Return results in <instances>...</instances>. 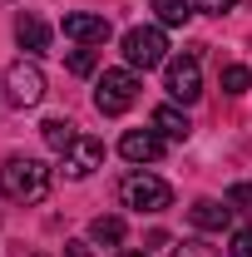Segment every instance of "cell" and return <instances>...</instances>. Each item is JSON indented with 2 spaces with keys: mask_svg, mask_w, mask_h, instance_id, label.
<instances>
[{
  "mask_svg": "<svg viewBox=\"0 0 252 257\" xmlns=\"http://www.w3.org/2000/svg\"><path fill=\"white\" fill-rule=\"evenodd\" d=\"M154 128L163 134V139H173V144H183V139L193 134L188 114H183V109H173V104H158V109H154Z\"/></svg>",
  "mask_w": 252,
  "mask_h": 257,
  "instance_id": "7c38bea8",
  "label": "cell"
},
{
  "mask_svg": "<svg viewBox=\"0 0 252 257\" xmlns=\"http://www.w3.org/2000/svg\"><path fill=\"white\" fill-rule=\"evenodd\" d=\"M247 89H252L247 64H222V94H247Z\"/></svg>",
  "mask_w": 252,
  "mask_h": 257,
  "instance_id": "2e32d148",
  "label": "cell"
},
{
  "mask_svg": "<svg viewBox=\"0 0 252 257\" xmlns=\"http://www.w3.org/2000/svg\"><path fill=\"white\" fill-rule=\"evenodd\" d=\"M64 257H89V242H64Z\"/></svg>",
  "mask_w": 252,
  "mask_h": 257,
  "instance_id": "7402d4cb",
  "label": "cell"
},
{
  "mask_svg": "<svg viewBox=\"0 0 252 257\" xmlns=\"http://www.w3.org/2000/svg\"><path fill=\"white\" fill-rule=\"evenodd\" d=\"M188 218H193V227H203V232H222V227L232 223V208H222L218 198H198L188 208Z\"/></svg>",
  "mask_w": 252,
  "mask_h": 257,
  "instance_id": "8fae6325",
  "label": "cell"
},
{
  "mask_svg": "<svg viewBox=\"0 0 252 257\" xmlns=\"http://www.w3.org/2000/svg\"><path fill=\"white\" fill-rule=\"evenodd\" d=\"M40 139H45V144H50L55 154H64V149H69V144L79 139V128L69 124V119H45V124H40Z\"/></svg>",
  "mask_w": 252,
  "mask_h": 257,
  "instance_id": "4fadbf2b",
  "label": "cell"
},
{
  "mask_svg": "<svg viewBox=\"0 0 252 257\" xmlns=\"http://www.w3.org/2000/svg\"><path fill=\"white\" fill-rule=\"evenodd\" d=\"M227 257H252V227H237L232 242H227Z\"/></svg>",
  "mask_w": 252,
  "mask_h": 257,
  "instance_id": "ac0fdd59",
  "label": "cell"
},
{
  "mask_svg": "<svg viewBox=\"0 0 252 257\" xmlns=\"http://www.w3.org/2000/svg\"><path fill=\"white\" fill-rule=\"evenodd\" d=\"M60 159H64V178H89L99 163H104V144H99V139H89V134H79V139L64 149Z\"/></svg>",
  "mask_w": 252,
  "mask_h": 257,
  "instance_id": "52a82bcc",
  "label": "cell"
},
{
  "mask_svg": "<svg viewBox=\"0 0 252 257\" xmlns=\"http://www.w3.org/2000/svg\"><path fill=\"white\" fill-rule=\"evenodd\" d=\"M139 104V74L134 69H104V79H99L94 89V109L104 119H119Z\"/></svg>",
  "mask_w": 252,
  "mask_h": 257,
  "instance_id": "3957f363",
  "label": "cell"
},
{
  "mask_svg": "<svg viewBox=\"0 0 252 257\" xmlns=\"http://www.w3.org/2000/svg\"><path fill=\"white\" fill-rule=\"evenodd\" d=\"M5 99H10L15 109H35V104L45 99V74H40L35 60H15L5 69Z\"/></svg>",
  "mask_w": 252,
  "mask_h": 257,
  "instance_id": "5b68a950",
  "label": "cell"
},
{
  "mask_svg": "<svg viewBox=\"0 0 252 257\" xmlns=\"http://www.w3.org/2000/svg\"><path fill=\"white\" fill-rule=\"evenodd\" d=\"M64 35L74 45H104L109 40V20L104 15H89V10H69L64 15Z\"/></svg>",
  "mask_w": 252,
  "mask_h": 257,
  "instance_id": "9c48e42d",
  "label": "cell"
},
{
  "mask_svg": "<svg viewBox=\"0 0 252 257\" xmlns=\"http://www.w3.org/2000/svg\"><path fill=\"white\" fill-rule=\"evenodd\" d=\"M94 64H99V55L84 45V50H74V55H69V74H79V79H84V74H94Z\"/></svg>",
  "mask_w": 252,
  "mask_h": 257,
  "instance_id": "e0dca14e",
  "label": "cell"
},
{
  "mask_svg": "<svg viewBox=\"0 0 252 257\" xmlns=\"http://www.w3.org/2000/svg\"><path fill=\"white\" fill-rule=\"evenodd\" d=\"M173 257H222V252H218V247H208V242H178Z\"/></svg>",
  "mask_w": 252,
  "mask_h": 257,
  "instance_id": "ffe728a7",
  "label": "cell"
},
{
  "mask_svg": "<svg viewBox=\"0 0 252 257\" xmlns=\"http://www.w3.org/2000/svg\"><path fill=\"white\" fill-rule=\"evenodd\" d=\"M124 60L129 69H158V64H168V40L158 25H134L124 35Z\"/></svg>",
  "mask_w": 252,
  "mask_h": 257,
  "instance_id": "277c9868",
  "label": "cell"
},
{
  "mask_svg": "<svg viewBox=\"0 0 252 257\" xmlns=\"http://www.w3.org/2000/svg\"><path fill=\"white\" fill-rule=\"evenodd\" d=\"M89 242L119 247V242H124V218H114V213H109V218H94V223H89Z\"/></svg>",
  "mask_w": 252,
  "mask_h": 257,
  "instance_id": "5bb4252c",
  "label": "cell"
},
{
  "mask_svg": "<svg viewBox=\"0 0 252 257\" xmlns=\"http://www.w3.org/2000/svg\"><path fill=\"white\" fill-rule=\"evenodd\" d=\"M163 89L178 99V104H198V99H203V69H198V55H178V60L163 64Z\"/></svg>",
  "mask_w": 252,
  "mask_h": 257,
  "instance_id": "8992f818",
  "label": "cell"
},
{
  "mask_svg": "<svg viewBox=\"0 0 252 257\" xmlns=\"http://www.w3.org/2000/svg\"><path fill=\"white\" fill-rule=\"evenodd\" d=\"M119 154H124L129 163H158L163 134H158V128H129L124 139H119Z\"/></svg>",
  "mask_w": 252,
  "mask_h": 257,
  "instance_id": "ba28073f",
  "label": "cell"
},
{
  "mask_svg": "<svg viewBox=\"0 0 252 257\" xmlns=\"http://www.w3.org/2000/svg\"><path fill=\"white\" fill-rule=\"evenodd\" d=\"M227 203L242 208V213H252V183H232V188H227Z\"/></svg>",
  "mask_w": 252,
  "mask_h": 257,
  "instance_id": "d6986e66",
  "label": "cell"
},
{
  "mask_svg": "<svg viewBox=\"0 0 252 257\" xmlns=\"http://www.w3.org/2000/svg\"><path fill=\"white\" fill-rule=\"evenodd\" d=\"M158 25H188L193 20V0H154Z\"/></svg>",
  "mask_w": 252,
  "mask_h": 257,
  "instance_id": "9a60e30c",
  "label": "cell"
},
{
  "mask_svg": "<svg viewBox=\"0 0 252 257\" xmlns=\"http://www.w3.org/2000/svg\"><path fill=\"white\" fill-rule=\"evenodd\" d=\"M193 10H203V15H227V10H237V0H193Z\"/></svg>",
  "mask_w": 252,
  "mask_h": 257,
  "instance_id": "44dd1931",
  "label": "cell"
},
{
  "mask_svg": "<svg viewBox=\"0 0 252 257\" xmlns=\"http://www.w3.org/2000/svg\"><path fill=\"white\" fill-rule=\"evenodd\" d=\"M15 40H20L25 55H45V50H50V25H45L40 15H20V20H15Z\"/></svg>",
  "mask_w": 252,
  "mask_h": 257,
  "instance_id": "30bf717a",
  "label": "cell"
},
{
  "mask_svg": "<svg viewBox=\"0 0 252 257\" xmlns=\"http://www.w3.org/2000/svg\"><path fill=\"white\" fill-rule=\"evenodd\" d=\"M119 203L134 213H163V208H173V188L149 168H134L119 178Z\"/></svg>",
  "mask_w": 252,
  "mask_h": 257,
  "instance_id": "7a4b0ae2",
  "label": "cell"
},
{
  "mask_svg": "<svg viewBox=\"0 0 252 257\" xmlns=\"http://www.w3.org/2000/svg\"><path fill=\"white\" fill-rule=\"evenodd\" d=\"M119 257H149V252H119Z\"/></svg>",
  "mask_w": 252,
  "mask_h": 257,
  "instance_id": "603a6c76",
  "label": "cell"
},
{
  "mask_svg": "<svg viewBox=\"0 0 252 257\" xmlns=\"http://www.w3.org/2000/svg\"><path fill=\"white\" fill-rule=\"evenodd\" d=\"M0 193H5L10 203H40V198L50 193V168L40 159L15 154V159L0 163Z\"/></svg>",
  "mask_w": 252,
  "mask_h": 257,
  "instance_id": "6da1fadb",
  "label": "cell"
}]
</instances>
